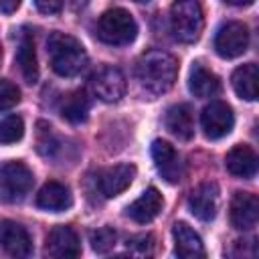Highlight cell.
Returning a JSON list of instances; mask_svg holds the SVG:
<instances>
[{
    "label": "cell",
    "mask_w": 259,
    "mask_h": 259,
    "mask_svg": "<svg viewBox=\"0 0 259 259\" xmlns=\"http://www.w3.org/2000/svg\"><path fill=\"white\" fill-rule=\"evenodd\" d=\"M136 75H138L140 85L148 93L160 95V93H166L174 85L176 75H178V63L170 53L162 49H152L140 57Z\"/></svg>",
    "instance_id": "obj_1"
},
{
    "label": "cell",
    "mask_w": 259,
    "mask_h": 259,
    "mask_svg": "<svg viewBox=\"0 0 259 259\" xmlns=\"http://www.w3.org/2000/svg\"><path fill=\"white\" fill-rule=\"evenodd\" d=\"M47 53L51 67L61 77H75L87 65V53L83 45L65 32H51L47 40Z\"/></svg>",
    "instance_id": "obj_2"
},
{
    "label": "cell",
    "mask_w": 259,
    "mask_h": 259,
    "mask_svg": "<svg viewBox=\"0 0 259 259\" xmlns=\"http://www.w3.org/2000/svg\"><path fill=\"white\" fill-rule=\"evenodd\" d=\"M170 24L172 32L180 42H194L198 40L204 16L202 6L198 0H174L170 8Z\"/></svg>",
    "instance_id": "obj_3"
},
{
    "label": "cell",
    "mask_w": 259,
    "mask_h": 259,
    "mask_svg": "<svg viewBox=\"0 0 259 259\" xmlns=\"http://www.w3.org/2000/svg\"><path fill=\"white\" fill-rule=\"evenodd\" d=\"M97 38L105 45H130L138 34V24L134 16L123 8H111L103 12L97 20Z\"/></svg>",
    "instance_id": "obj_4"
},
{
    "label": "cell",
    "mask_w": 259,
    "mask_h": 259,
    "mask_svg": "<svg viewBox=\"0 0 259 259\" xmlns=\"http://www.w3.org/2000/svg\"><path fill=\"white\" fill-rule=\"evenodd\" d=\"M34 176L32 170L18 160L4 162L0 166V200L20 202L32 188Z\"/></svg>",
    "instance_id": "obj_5"
},
{
    "label": "cell",
    "mask_w": 259,
    "mask_h": 259,
    "mask_svg": "<svg viewBox=\"0 0 259 259\" xmlns=\"http://www.w3.org/2000/svg\"><path fill=\"white\" fill-rule=\"evenodd\" d=\"M249 47V28L243 22H227L217 30L214 49L223 59L241 57Z\"/></svg>",
    "instance_id": "obj_6"
},
{
    "label": "cell",
    "mask_w": 259,
    "mask_h": 259,
    "mask_svg": "<svg viewBox=\"0 0 259 259\" xmlns=\"http://www.w3.org/2000/svg\"><path fill=\"white\" fill-rule=\"evenodd\" d=\"M200 125L208 140H221L235 125L233 109L225 101H210L200 113Z\"/></svg>",
    "instance_id": "obj_7"
},
{
    "label": "cell",
    "mask_w": 259,
    "mask_h": 259,
    "mask_svg": "<svg viewBox=\"0 0 259 259\" xmlns=\"http://www.w3.org/2000/svg\"><path fill=\"white\" fill-rule=\"evenodd\" d=\"M152 158L154 164L160 172V176L170 182V184H178L184 178V166L180 160V154L174 150V146H170L164 140H154L152 142Z\"/></svg>",
    "instance_id": "obj_8"
},
{
    "label": "cell",
    "mask_w": 259,
    "mask_h": 259,
    "mask_svg": "<svg viewBox=\"0 0 259 259\" xmlns=\"http://www.w3.org/2000/svg\"><path fill=\"white\" fill-rule=\"evenodd\" d=\"M91 89L105 103L119 101L125 93V77L117 67H101L91 77Z\"/></svg>",
    "instance_id": "obj_9"
},
{
    "label": "cell",
    "mask_w": 259,
    "mask_h": 259,
    "mask_svg": "<svg viewBox=\"0 0 259 259\" xmlns=\"http://www.w3.org/2000/svg\"><path fill=\"white\" fill-rule=\"evenodd\" d=\"M45 253L49 257L55 259H73L81 255V243L77 233L71 227L59 225L55 229H51V233L47 235V245H45Z\"/></svg>",
    "instance_id": "obj_10"
},
{
    "label": "cell",
    "mask_w": 259,
    "mask_h": 259,
    "mask_svg": "<svg viewBox=\"0 0 259 259\" xmlns=\"http://www.w3.org/2000/svg\"><path fill=\"white\" fill-rule=\"evenodd\" d=\"M219 208V186L214 182H202L198 184L190 196H188V210L198 219V221H212L217 217Z\"/></svg>",
    "instance_id": "obj_11"
},
{
    "label": "cell",
    "mask_w": 259,
    "mask_h": 259,
    "mask_svg": "<svg viewBox=\"0 0 259 259\" xmlns=\"http://www.w3.org/2000/svg\"><path fill=\"white\" fill-rule=\"evenodd\" d=\"M0 247L12 257H28L32 253V237L14 221H0Z\"/></svg>",
    "instance_id": "obj_12"
},
{
    "label": "cell",
    "mask_w": 259,
    "mask_h": 259,
    "mask_svg": "<svg viewBox=\"0 0 259 259\" xmlns=\"http://www.w3.org/2000/svg\"><path fill=\"white\" fill-rule=\"evenodd\" d=\"M259 221V200L251 192H235L231 200V223L239 231H251Z\"/></svg>",
    "instance_id": "obj_13"
},
{
    "label": "cell",
    "mask_w": 259,
    "mask_h": 259,
    "mask_svg": "<svg viewBox=\"0 0 259 259\" xmlns=\"http://www.w3.org/2000/svg\"><path fill=\"white\" fill-rule=\"evenodd\" d=\"M136 178V166L134 164H117L111 168H105L99 174V190L103 196L113 198L117 194H121Z\"/></svg>",
    "instance_id": "obj_14"
},
{
    "label": "cell",
    "mask_w": 259,
    "mask_h": 259,
    "mask_svg": "<svg viewBox=\"0 0 259 259\" xmlns=\"http://www.w3.org/2000/svg\"><path fill=\"white\" fill-rule=\"evenodd\" d=\"M73 204V194L71 190L57 182V180H51L47 182L38 194H36V206L42 208V210H51V212H61V210H67L71 208Z\"/></svg>",
    "instance_id": "obj_15"
},
{
    "label": "cell",
    "mask_w": 259,
    "mask_h": 259,
    "mask_svg": "<svg viewBox=\"0 0 259 259\" xmlns=\"http://www.w3.org/2000/svg\"><path fill=\"white\" fill-rule=\"evenodd\" d=\"M164 206V200H162V194L156 190V188H148L142 192L140 198H136L130 206H127V217L140 225H146V223H152L160 210Z\"/></svg>",
    "instance_id": "obj_16"
},
{
    "label": "cell",
    "mask_w": 259,
    "mask_h": 259,
    "mask_svg": "<svg viewBox=\"0 0 259 259\" xmlns=\"http://www.w3.org/2000/svg\"><path fill=\"white\" fill-rule=\"evenodd\" d=\"M172 235H174V243H176L174 251L178 257H184V259L204 257V245H202L198 233H194V229H190L186 223H174Z\"/></svg>",
    "instance_id": "obj_17"
},
{
    "label": "cell",
    "mask_w": 259,
    "mask_h": 259,
    "mask_svg": "<svg viewBox=\"0 0 259 259\" xmlns=\"http://www.w3.org/2000/svg\"><path fill=\"white\" fill-rule=\"evenodd\" d=\"M225 166L233 176L239 178H253L257 172V154L251 146H235L229 150L225 158Z\"/></svg>",
    "instance_id": "obj_18"
},
{
    "label": "cell",
    "mask_w": 259,
    "mask_h": 259,
    "mask_svg": "<svg viewBox=\"0 0 259 259\" xmlns=\"http://www.w3.org/2000/svg\"><path fill=\"white\" fill-rule=\"evenodd\" d=\"M164 123H166V130L172 136H176L178 140H190L194 136V117H192L190 105H186V103L172 105L166 111Z\"/></svg>",
    "instance_id": "obj_19"
},
{
    "label": "cell",
    "mask_w": 259,
    "mask_h": 259,
    "mask_svg": "<svg viewBox=\"0 0 259 259\" xmlns=\"http://www.w3.org/2000/svg\"><path fill=\"white\" fill-rule=\"evenodd\" d=\"M188 89L194 97H214L221 91V81L219 77L206 69L200 63H194V67L190 69V77H188Z\"/></svg>",
    "instance_id": "obj_20"
},
{
    "label": "cell",
    "mask_w": 259,
    "mask_h": 259,
    "mask_svg": "<svg viewBox=\"0 0 259 259\" xmlns=\"http://www.w3.org/2000/svg\"><path fill=\"white\" fill-rule=\"evenodd\" d=\"M16 63L18 69L24 77L26 83H36L38 79V61H36V51H34V40L28 32H24L20 36L18 49H16Z\"/></svg>",
    "instance_id": "obj_21"
},
{
    "label": "cell",
    "mask_w": 259,
    "mask_h": 259,
    "mask_svg": "<svg viewBox=\"0 0 259 259\" xmlns=\"http://www.w3.org/2000/svg\"><path fill=\"white\" fill-rule=\"evenodd\" d=\"M233 89L241 99L255 101L257 99V65L255 63H245L235 69L231 77Z\"/></svg>",
    "instance_id": "obj_22"
},
{
    "label": "cell",
    "mask_w": 259,
    "mask_h": 259,
    "mask_svg": "<svg viewBox=\"0 0 259 259\" xmlns=\"http://www.w3.org/2000/svg\"><path fill=\"white\" fill-rule=\"evenodd\" d=\"M89 113V97L85 91H75L69 97H65L63 107H61V115L71 121V123H81L87 119Z\"/></svg>",
    "instance_id": "obj_23"
},
{
    "label": "cell",
    "mask_w": 259,
    "mask_h": 259,
    "mask_svg": "<svg viewBox=\"0 0 259 259\" xmlns=\"http://www.w3.org/2000/svg\"><path fill=\"white\" fill-rule=\"evenodd\" d=\"M89 243L95 253H109L117 243V233L111 227H101L89 233Z\"/></svg>",
    "instance_id": "obj_24"
},
{
    "label": "cell",
    "mask_w": 259,
    "mask_h": 259,
    "mask_svg": "<svg viewBox=\"0 0 259 259\" xmlns=\"http://www.w3.org/2000/svg\"><path fill=\"white\" fill-rule=\"evenodd\" d=\"M24 136V121L20 115H8L0 121V144H14Z\"/></svg>",
    "instance_id": "obj_25"
},
{
    "label": "cell",
    "mask_w": 259,
    "mask_h": 259,
    "mask_svg": "<svg viewBox=\"0 0 259 259\" xmlns=\"http://www.w3.org/2000/svg\"><path fill=\"white\" fill-rule=\"evenodd\" d=\"M18 103H20V89L8 79H0V111H8Z\"/></svg>",
    "instance_id": "obj_26"
},
{
    "label": "cell",
    "mask_w": 259,
    "mask_h": 259,
    "mask_svg": "<svg viewBox=\"0 0 259 259\" xmlns=\"http://www.w3.org/2000/svg\"><path fill=\"white\" fill-rule=\"evenodd\" d=\"M152 245H154V237L152 235H140V237H134L132 241H127V249H132L138 255H150L152 253Z\"/></svg>",
    "instance_id": "obj_27"
},
{
    "label": "cell",
    "mask_w": 259,
    "mask_h": 259,
    "mask_svg": "<svg viewBox=\"0 0 259 259\" xmlns=\"http://www.w3.org/2000/svg\"><path fill=\"white\" fill-rule=\"evenodd\" d=\"M65 0H34V6L42 12V14H57L61 12Z\"/></svg>",
    "instance_id": "obj_28"
},
{
    "label": "cell",
    "mask_w": 259,
    "mask_h": 259,
    "mask_svg": "<svg viewBox=\"0 0 259 259\" xmlns=\"http://www.w3.org/2000/svg\"><path fill=\"white\" fill-rule=\"evenodd\" d=\"M20 2H22V0H0V10H2L4 14H12V12L18 10Z\"/></svg>",
    "instance_id": "obj_29"
},
{
    "label": "cell",
    "mask_w": 259,
    "mask_h": 259,
    "mask_svg": "<svg viewBox=\"0 0 259 259\" xmlns=\"http://www.w3.org/2000/svg\"><path fill=\"white\" fill-rule=\"evenodd\" d=\"M227 4H231V6H249V4H253V0H225Z\"/></svg>",
    "instance_id": "obj_30"
},
{
    "label": "cell",
    "mask_w": 259,
    "mask_h": 259,
    "mask_svg": "<svg viewBox=\"0 0 259 259\" xmlns=\"http://www.w3.org/2000/svg\"><path fill=\"white\" fill-rule=\"evenodd\" d=\"M136 2H148V0H136Z\"/></svg>",
    "instance_id": "obj_31"
},
{
    "label": "cell",
    "mask_w": 259,
    "mask_h": 259,
    "mask_svg": "<svg viewBox=\"0 0 259 259\" xmlns=\"http://www.w3.org/2000/svg\"><path fill=\"white\" fill-rule=\"evenodd\" d=\"M0 55H2V49H0Z\"/></svg>",
    "instance_id": "obj_32"
}]
</instances>
